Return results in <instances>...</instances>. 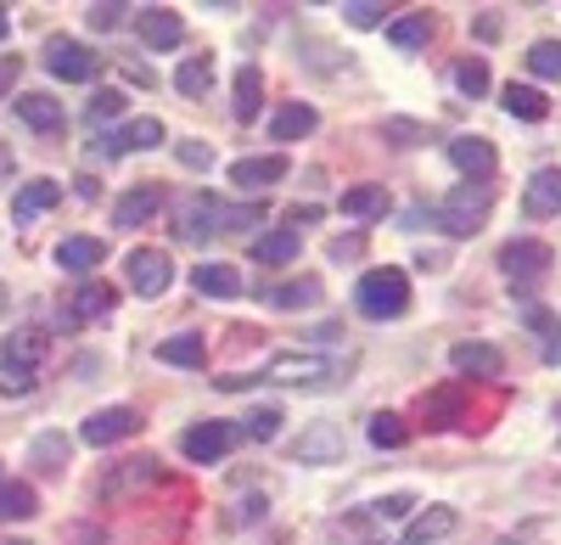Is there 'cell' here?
<instances>
[{"mask_svg": "<svg viewBox=\"0 0 561 545\" xmlns=\"http://www.w3.org/2000/svg\"><path fill=\"white\" fill-rule=\"evenodd\" d=\"M354 309L370 315V321H399L410 309V276L399 264H382V270H365L359 287H354Z\"/></svg>", "mask_w": 561, "mask_h": 545, "instance_id": "1", "label": "cell"}, {"mask_svg": "<svg viewBox=\"0 0 561 545\" xmlns=\"http://www.w3.org/2000/svg\"><path fill=\"white\" fill-rule=\"evenodd\" d=\"M489 208H494V192L489 186H460V192H449L433 208V225H438L444 237H472L478 225L489 219Z\"/></svg>", "mask_w": 561, "mask_h": 545, "instance_id": "2", "label": "cell"}, {"mask_svg": "<svg viewBox=\"0 0 561 545\" xmlns=\"http://www.w3.org/2000/svg\"><path fill=\"white\" fill-rule=\"evenodd\" d=\"M343 372L325 354H280L270 360V372H253V383H280V388H332Z\"/></svg>", "mask_w": 561, "mask_h": 545, "instance_id": "3", "label": "cell"}, {"mask_svg": "<svg viewBox=\"0 0 561 545\" xmlns=\"http://www.w3.org/2000/svg\"><path fill=\"white\" fill-rule=\"evenodd\" d=\"M237 444H242L237 422H192V428L180 433V456L197 462V467H214V462H225Z\"/></svg>", "mask_w": 561, "mask_h": 545, "instance_id": "4", "label": "cell"}, {"mask_svg": "<svg viewBox=\"0 0 561 545\" xmlns=\"http://www.w3.org/2000/svg\"><path fill=\"white\" fill-rule=\"evenodd\" d=\"M45 68H51L57 79H68V84H90L102 73V57L90 52L84 39H68V34H51L45 39Z\"/></svg>", "mask_w": 561, "mask_h": 545, "instance_id": "5", "label": "cell"}, {"mask_svg": "<svg viewBox=\"0 0 561 545\" xmlns=\"http://www.w3.org/2000/svg\"><path fill=\"white\" fill-rule=\"evenodd\" d=\"M124 282L135 287V298H163L174 287V259L163 248H135L124 259Z\"/></svg>", "mask_w": 561, "mask_h": 545, "instance_id": "6", "label": "cell"}, {"mask_svg": "<svg viewBox=\"0 0 561 545\" xmlns=\"http://www.w3.org/2000/svg\"><path fill=\"white\" fill-rule=\"evenodd\" d=\"M550 264H556V253L545 248V242H534V237H517V242H505L500 248V270L517 287H528V282H545L550 276Z\"/></svg>", "mask_w": 561, "mask_h": 545, "instance_id": "7", "label": "cell"}, {"mask_svg": "<svg viewBox=\"0 0 561 545\" xmlns=\"http://www.w3.org/2000/svg\"><path fill=\"white\" fill-rule=\"evenodd\" d=\"M444 152H449V163L466 174V186H489L494 169H500V152L483 141V135H455Z\"/></svg>", "mask_w": 561, "mask_h": 545, "instance_id": "8", "label": "cell"}, {"mask_svg": "<svg viewBox=\"0 0 561 545\" xmlns=\"http://www.w3.org/2000/svg\"><path fill=\"white\" fill-rule=\"evenodd\" d=\"M293 462H304V467L343 462V428L337 422H309L304 433H293Z\"/></svg>", "mask_w": 561, "mask_h": 545, "instance_id": "9", "label": "cell"}, {"mask_svg": "<svg viewBox=\"0 0 561 545\" xmlns=\"http://www.w3.org/2000/svg\"><path fill=\"white\" fill-rule=\"evenodd\" d=\"M140 422H147V417H140L135 411V405H107V411H96V417H84V428H79V439L84 444H124V439H135L140 433Z\"/></svg>", "mask_w": 561, "mask_h": 545, "instance_id": "10", "label": "cell"}, {"mask_svg": "<svg viewBox=\"0 0 561 545\" xmlns=\"http://www.w3.org/2000/svg\"><path fill=\"white\" fill-rule=\"evenodd\" d=\"M163 141H169L163 118H124L107 141H102V152H107V158H124V152H152V147H163Z\"/></svg>", "mask_w": 561, "mask_h": 545, "instance_id": "11", "label": "cell"}, {"mask_svg": "<svg viewBox=\"0 0 561 545\" xmlns=\"http://www.w3.org/2000/svg\"><path fill=\"white\" fill-rule=\"evenodd\" d=\"M298 253H304L298 225H275V231H259V237H253V248H248V259H253V264H264V270L293 264Z\"/></svg>", "mask_w": 561, "mask_h": 545, "instance_id": "12", "label": "cell"}, {"mask_svg": "<svg viewBox=\"0 0 561 545\" xmlns=\"http://www.w3.org/2000/svg\"><path fill=\"white\" fill-rule=\"evenodd\" d=\"M174 237H180V242H214V237H219V203H214L208 192H197L192 203L174 214Z\"/></svg>", "mask_w": 561, "mask_h": 545, "instance_id": "13", "label": "cell"}, {"mask_svg": "<svg viewBox=\"0 0 561 545\" xmlns=\"http://www.w3.org/2000/svg\"><path fill=\"white\" fill-rule=\"evenodd\" d=\"M259 298L270 309H314L325 298L320 276H287V282H259Z\"/></svg>", "mask_w": 561, "mask_h": 545, "instance_id": "14", "label": "cell"}, {"mask_svg": "<svg viewBox=\"0 0 561 545\" xmlns=\"http://www.w3.org/2000/svg\"><path fill=\"white\" fill-rule=\"evenodd\" d=\"M113 287L107 282H79L73 293H68V309H62V321L68 327H90V321H102V315H113Z\"/></svg>", "mask_w": 561, "mask_h": 545, "instance_id": "15", "label": "cell"}, {"mask_svg": "<svg viewBox=\"0 0 561 545\" xmlns=\"http://www.w3.org/2000/svg\"><path fill=\"white\" fill-rule=\"evenodd\" d=\"M158 208H163V186H152V180H140V186H129V192L113 203V225H118V231H135V225L158 219Z\"/></svg>", "mask_w": 561, "mask_h": 545, "instance_id": "16", "label": "cell"}, {"mask_svg": "<svg viewBox=\"0 0 561 545\" xmlns=\"http://www.w3.org/2000/svg\"><path fill=\"white\" fill-rule=\"evenodd\" d=\"M280 180H287V158H280V152L230 163V186H237V192H264V186H280Z\"/></svg>", "mask_w": 561, "mask_h": 545, "instance_id": "17", "label": "cell"}, {"mask_svg": "<svg viewBox=\"0 0 561 545\" xmlns=\"http://www.w3.org/2000/svg\"><path fill=\"white\" fill-rule=\"evenodd\" d=\"M449 366H455L460 377H500V372H505V354H500L494 343H483V338H466V343L449 349Z\"/></svg>", "mask_w": 561, "mask_h": 545, "instance_id": "18", "label": "cell"}, {"mask_svg": "<svg viewBox=\"0 0 561 545\" xmlns=\"http://www.w3.org/2000/svg\"><path fill=\"white\" fill-rule=\"evenodd\" d=\"M12 107H18V118H23L34 135H57V129L68 124L62 102H57V96H45V90H23V96H18Z\"/></svg>", "mask_w": 561, "mask_h": 545, "instance_id": "19", "label": "cell"}, {"mask_svg": "<svg viewBox=\"0 0 561 545\" xmlns=\"http://www.w3.org/2000/svg\"><path fill=\"white\" fill-rule=\"evenodd\" d=\"M62 203V186H57V180H23V186H18V197H12V219L18 225H28V219H39V214H51Z\"/></svg>", "mask_w": 561, "mask_h": 545, "instance_id": "20", "label": "cell"}, {"mask_svg": "<svg viewBox=\"0 0 561 545\" xmlns=\"http://www.w3.org/2000/svg\"><path fill=\"white\" fill-rule=\"evenodd\" d=\"M135 29H140V45H152V52H174V45L185 39V23L169 7H147L135 18Z\"/></svg>", "mask_w": 561, "mask_h": 545, "instance_id": "21", "label": "cell"}, {"mask_svg": "<svg viewBox=\"0 0 561 545\" xmlns=\"http://www.w3.org/2000/svg\"><path fill=\"white\" fill-rule=\"evenodd\" d=\"M163 478V467H158V456H135V462H124V467H113L107 478H102V495H135V489H147V484H158Z\"/></svg>", "mask_w": 561, "mask_h": 545, "instance_id": "22", "label": "cell"}, {"mask_svg": "<svg viewBox=\"0 0 561 545\" xmlns=\"http://www.w3.org/2000/svg\"><path fill=\"white\" fill-rule=\"evenodd\" d=\"M455 507H427V512H415L410 523H404V534H399V545H438L444 534H455Z\"/></svg>", "mask_w": 561, "mask_h": 545, "instance_id": "23", "label": "cell"}, {"mask_svg": "<svg viewBox=\"0 0 561 545\" xmlns=\"http://www.w3.org/2000/svg\"><path fill=\"white\" fill-rule=\"evenodd\" d=\"M523 208H528L534 219H550V214H561V169H534V174H528Z\"/></svg>", "mask_w": 561, "mask_h": 545, "instance_id": "24", "label": "cell"}, {"mask_svg": "<svg viewBox=\"0 0 561 545\" xmlns=\"http://www.w3.org/2000/svg\"><path fill=\"white\" fill-rule=\"evenodd\" d=\"M192 287H197L203 298H242V293H248V282H242L237 264H197V270H192Z\"/></svg>", "mask_w": 561, "mask_h": 545, "instance_id": "25", "label": "cell"}, {"mask_svg": "<svg viewBox=\"0 0 561 545\" xmlns=\"http://www.w3.org/2000/svg\"><path fill=\"white\" fill-rule=\"evenodd\" d=\"M158 360H163V366L203 372V360H208V338H203V327H197V332H174V338H163V343H158Z\"/></svg>", "mask_w": 561, "mask_h": 545, "instance_id": "26", "label": "cell"}, {"mask_svg": "<svg viewBox=\"0 0 561 545\" xmlns=\"http://www.w3.org/2000/svg\"><path fill=\"white\" fill-rule=\"evenodd\" d=\"M332 545H388V534H382V523L370 518L365 507L359 512H343L337 523H332V534H325Z\"/></svg>", "mask_w": 561, "mask_h": 545, "instance_id": "27", "label": "cell"}, {"mask_svg": "<svg viewBox=\"0 0 561 545\" xmlns=\"http://www.w3.org/2000/svg\"><path fill=\"white\" fill-rule=\"evenodd\" d=\"M500 107H505L511 118H528V124L550 118V96H545L539 84H517V79H511V84L500 90Z\"/></svg>", "mask_w": 561, "mask_h": 545, "instance_id": "28", "label": "cell"}, {"mask_svg": "<svg viewBox=\"0 0 561 545\" xmlns=\"http://www.w3.org/2000/svg\"><path fill=\"white\" fill-rule=\"evenodd\" d=\"M102 259H107V242H102V237H62V242H57V264L73 270V276L96 270Z\"/></svg>", "mask_w": 561, "mask_h": 545, "instance_id": "29", "label": "cell"}, {"mask_svg": "<svg viewBox=\"0 0 561 545\" xmlns=\"http://www.w3.org/2000/svg\"><path fill=\"white\" fill-rule=\"evenodd\" d=\"M314 124H320V113H314L309 102H287V107L270 118V135L287 147V141H304V135H314Z\"/></svg>", "mask_w": 561, "mask_h": 545, "instance_id": "30", "label": "cell"}, {"mask_svg": "<svg viewBox=\"0 0 561 545\" xmlns=\"http://www.w3.org/2000/svg\"><path fill=\"white\" fill-rule=\"evenodd\" d=\"M237 124H259V113H264V73L253 68V63H242L237 68Z\"/></svg>", "mask_w": 561, "mask_h": 545, "instance_id": "31", "label": "cell"}, {"mask_svg": "<svg viewBox=\"0 0 561 545\" xmlns=\"http://www.w3.org/2000/svg\"><path fill=\"white\" fill-rule=\"evenodd\" d=\"M421 411H427V428H433V433L460 428V417H466V394H460V388H433Z\"/></svg>", "mask_w": 561, "mask_h": 545, "instance_id": "32", "label": "cell"}, {"mask_svg": "<svg viewBox=\"0 0 561 545\" xmlns=\"http://www.w3.org/2000/svg\"><path fill=\"white\" fill-rule=\"evenodd\" d=\"M0 354H7L12 366L34 372L39 360H45V332H34V327H18V332H7V338H0Z\"/></svg>", "mask_w": 561, "mask_h": 545, "instance_id": "33", "label": "cell"}, {"mask_svg": "<svg viewBox=\"0 0 561 545\" xmlns=\"http://www.w3.org/2000/svg\"><path fill=\"white\" fill-rule=\"evenodd\" d=\"M337 208H343L348 219H382V214L393 208V197H388L382 186H370V180H365V186H354V192L337 197Z\"/></svg>", "mask_w": 561, "mask_h": 545, "instance_id": "34", "label": "cell"}, {"mask_svg": "<svg viewBox=\"0 0 561 545\" xmlns=\"http://www.w3.org/2000/svg\"><path fill=\"white\" fill-rule=\"evenodd\" d=\"M388 39L399 45V52H427V39H433V18H427V12L393 18V23H388Z\"/></svg>", "mask_w": 561, "mask_h": 545, "instance_id": "35", "label": "cell"}, {"mask_svg": "<svg viewBox=\"0 0 561 545\" xmlns=\"http://www.w3.org/2000/svg\"><path fill=\"white\" fill-rule=\"evenodd\" d=\"M39 512V495H34V484H0V523H23V518H34Z\"/></svg>", "mask_w": 561, "mask_h": 545, "instance_id": "36", "label": "cell"}, {"mask_svg": "<svg viewBox=\"0 0 561 545\" xmlns=\"http://www.w3.org/2000/svg\"><path fill=\"white\" fill-rule=\"evenodd\" d=\"M174 90H180V96H208V90H214V63L208 57H185L174 68Z\"/></svg>", "mask_w": 561, "mask_h": 545, "instance_id": "37", "label": "cell"}, {"mask_svg": "<svg viewBox=\"0 0 561 545\" xmlns=\"http://www.w3.org/2000/svg\"><path fill=\"white\" fill-rule=\"evenodd\" d=\"M365 439L377 444V450H399V444L410 439V428H404V417H399V411H377V417L365 422Z\"/></svg>", "mask_w": 561, "mask_h": 545, "instance_id": "38", "label": "cell"}, {"mask_svg": "<svg viewBox=\"0 0 561 545\" xmlns=\"http://www.w3.org/2000/svg\"><path fill=\"white\" fill-rule=\"evenodd\" d=\"M528 73L534 79H561V39H534L528 45Z\"/></svg>", "mask_w": 561, "mask_h": 545, "instance_id": "39", "label": "cell"}, {"mask_svg": "<svg viewBox=\"0 0 561 545\" xmlns=\"http://www.w3.org/2000/svg\"><path fill=\"white\" fill-rule=\"evenodd\" d=\"M455 90H460V96H489V63L483 57H466L460 68H455Z\"/></svg>", "mask_w": 561, "mask_h": 545, "instance_id": "40", "label": "cell"}, {"mask_svg": "<svg viewBox=\"0 0 561 545\" xmlns=\"http://www.w3.org/2000/svg\"><path fill=\"white\" fill-rule=\"evenodd\" d=\"M68 462V433H39L34 439V467L39 473H57Z\"/></svg>", "mask_w": 561, "mask_h": 545, "instance_id": "41", "label": "cell"}, {"mask_svg": "<svg viewBox=\"0 0 561 545\" xmlns=\"http://www.w3.org/2000/svg\"><path fill=\"white\" fill-rule=\"evenodd\" d=\"M237 433H242V439H275V433H280V411H275V405H253Z\"/></svg>", "mask_w": 561, "mask_h": 545, "instance_id": "42", "label": "cell"}, {"mask_svg": "<svg viewBox=\"0 0 561 545\" xmlns=\"http://www.w3.org/2000/svg\"><path fill=\"white\" fill-rule=\"evenodd\" d=\"M259 219H264V203H242V208L219 203V237L225 231H259Z\"/></svg>", "mask_w": 561, "mask_h": 545, "instance_id": "43", "label": "cell"}, {"mask_svg": "<svg viewBox=\"0 0 561 545\" xmlns=\"http://www.w3.org/2000/svg\"><path fill=\"white\" fill-rule=\"evenodd\" d=\"M343 18H348L354 29H382V23H393L382 0H348V7H343Z\"/></svg>", "mask_w": 561, "mask_h": 545, "instance_id": "44", "label": "cell"}, {"mask_svg": "<svg viewBox=\"0 0 561 545\" xmlns=\"http://www.w3.org/2000/svg\"><path fill=\"white\" fill-rule=\"evenodd\" d=\"M124 18H129V7H118V0H96V7L84 12V23H90V29H102V34H107V29H118Z\"/></svg>", "mask_w": 561, "mask_h": 545, "instance_id": "45", "label": "cell"}, {"mask_svg": "<svg viewBox=\"0 0 561 545\" xmlns=\"http://www.w3.org/2000/svg\"><path fill=\"white\" fill-rule=\"evenodd\" d=\"M118 113H124V90H96V96H90V124H107Z\"/></svg>", "mask_w": 561, "mask_h": 545, "instance_id": "46", "label": "cell"}, {"mask_svg": "<svg viewBox=\"0 0 561 545\" xmlns=\"http://www.w3.org/2000/svg\"><path fill=\"white\" fill-rule=\"evenodd\" d=\"M0 394H34V372L12 366V360L0 354Z\"/></svg>", "mask_w": 561, "mask_h": 545, "instance_id": "47", "label": "cell"}, {"mask_svg": "<svg viewBox=\"0 0 561 545\" xmlns=\"http://www.w3.org/2000/svg\"><path fill=\"white\" fill-rule=\"evenodd\" d=\"M365 512L377 518V523H382V518H410L415 501H410V495H382V501H377V507H365Z\"/></svg>", "mask_w": 561, "mask_h": 545, "instance_id": "48", "label": "cell"}, {"mask_svg": "<svg viewBox=\"0 0 561 545\" xmlns=\"http://www.w3.org/2000/svg\"><path fill=\"white\" fill-rule=\"evenodd\" d=\"M23 79V57H0V102H7V90Z\"/></svg>", "mask_w": 561, "mask_h": 545, "instance_id": "49", "label": "cell"}, {"mask_svg": "<svg viewBox=\"0 0 561 545\" xmlns=\"http://www.w3.org/2000/svg\"><path fill=\"white\" fill-rule=\"evenodd\" d=\"M180 163H192V169H208V163H214V152H208L203 141H180Z\"/></svg>", "mask_w": 561, "mask_h": 545, "instance_id": "50", "label": "cell"}, {"mask_svg": "<svg viewBox=\"0 0 561 545\" xmlns=\"http://www.w3.org/2000/svg\"><path fill=\"white\" fill-rule=\"evenodd\" d=\"M264 507H270L264 495H248V501H242V512H237V523H259V518H264Z\"/></svg>", "mask_w": 561, "mask_h": 545, "instance_id": "51", "label": "cell"}, {"mask_svg": "<svg viewBox=\"0 0 561 545\" xmlns=\"http://www.w3.org/2000/svg\"><path fill=\"white\" fill-rule=\"evenodd\" d=\"M73 192H79L84 203H96V197H102V186H96V174H79V180H73Z\"/></svg>", "mask_w": 561, "mask_h": 545, "instance_id": "52", "label": "cell"}, {"mask_svg": "<svg viewBox=\"0 0 561 545\" xmlns=\"http://www.w3.org/2000/svg\"><path fill=\"white\" fill-rule=\"evenodd\" d=\"M332 259H359V242H332Z\"/></svg>", "mask_w": 561, "mask_h": 545, "instance_id": "53", "label": "cell"}, {"mask_svg": "<svg viewBox=\"0 0 561 545\" xmlns=\"http://www.w3.org/2000/svg\"><path fill=\"white\" fill-rule=\"evenodd\" d=\"M7 29H12V18H7V7H0V39H7Z\"/></svg>", "mask_w": 561, "mask_h": 545, "instance_id": "54", "label": "cell"}, {"mask_svg": "<svg viewBox=\"0 0 561 545\" xmlns=\"http://www.w3.org/2000/svg\"><path fill=\"white\" fill-rule=\"evenodd\" d=\"M7 169H12V158H7V152H0V174H7Z\"/></svg>", "mask_w": 561, "mask_h": 545, "instance_id": "55", "label": "cell"}, {"mask_svg": "<svg viewBox=\"0 0 561 545\" xmlns=\"http://www.w3.org/2000/svg\"><path fill=\"white\" fill-rule=\"evenodd\" d=\"M0 545H28V540H0Z\"/></svg>", "mask_w": 561, "mask_h": 545, "instance_id": "56", "label": "cell"}, {"mask_svg": "<svg viewBox=\"0 0 561 545\" xmlns=\"http://www.w3.org/2000/svg\"><path fill=\"white\" fill-rule=\"evenodd\" d=\"M556 417H561V405H556Z\"/></svg>", "mask_w": 561, "mask_h": 545, "instance_id": "57", "label": "cell"}]
</instances>
